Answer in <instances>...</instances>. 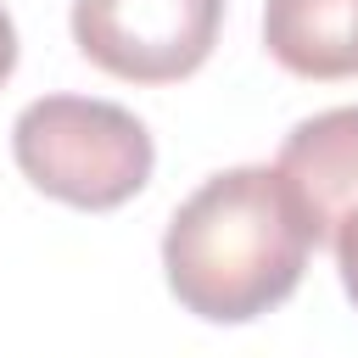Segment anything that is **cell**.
<instances>
[{
  "label": "cell",
  "instance_id": "cell-7",
  "mask_svg": "<svg viewBox=\"0 0 358 358\" xmlns=\"http://www.w3.org/2000/svg\"><path fill=\"white\" fill-rule=\"evenodd\" d=\"M11 67H17V28H11V11L0 6V84L11 78Z\"/></svg>",
  "mask_w": 358,
  "mask_h": 358
},
{
  "label": "cell",
  "instance_id": "cell-4",
  "mask_svg": "<svg viewBox=\"0 0 358 358\" xmlns=\"http://www.w3.org/2000/svg\"><path fill=\"white\" fill-rule=\"evenodd\" d=\"M274 168L296 190L313 246H324L358 213V106H330V112L296 123L285 134Z\"/></svg>",
  "mask_w": 358,
  "mask_h": 358
},
{
  "label": "cell",
  "instance_id": "cell-2",
  "mask_svg": "<svg viewBox=\"0 0 358 358\" xmlns=\"http://www.w3.org/2000/svg\"><path fill=\"white\" fill-rule=\"evenodd\" d=\"M17 168L56 201L106 213L145 190L157 145L134 112L90 95H39L11 123Z\"/></svg>",
  "mask_w": 358,
  "mask_h": 358
},
{
  "label": "cell",
  "instance_id": "cell-3",
  "mask_svg": "<svg viewBox=\"0 0 358 358\" xmlns=\"http://www.w3.org/2000/svg\"><path fill=\"white\" fill-rule=\"evenodd\" d=\"M224 28V0H73L78 50L129 84L190 78Z\"/></svg>",
  "mask_w": 358,
  "mask_h": 358
},
{
  "label": "cell",
  "instance_id": "cell-5",
  "mask_svg": "<svg viewBox=\"0 0 358 358\" xmlns=\"http://www.w3.org/2000/svg\"><path fill=\"white\" fill-rule=\"evenodd\" d=\"M263 45L296 78H358V0H268Z\"/></svg>",
  "mask_w": 358,
  "mask_h": 358
},
{
  "label": "cell",
  "instance_id": "cell-1",
  "mask_svg": "<svg viewBox=\"0 0 358 358\" xmlns=\"http://www.w3.org/2000/svg\"><path fill=\"white\" fill-rule=\"evenodd\" d=\"M313 235L296 190L280 168H224L213 173L162 235L168 291L213 324H246L280 308L308 268Z\"/></svg>",
  "mask_w": 358,
  "mask_h": 358
},
{
  "label": "cell",
  "instance_id": "cell-6",
  "mask_svg": "<svg viewBox=\"0 0 358 358\" xmlns=\"http://www.w3.org/2000/svg\"><path fill=\"white\" fill-rule=\"evenodd\" d=\"M330 246H336V268H341V285H347V296L358 302V213L330 235Z\"/></svg>",
  "mask_w": 358,
  "mask_h": 358
}]
</instances>
